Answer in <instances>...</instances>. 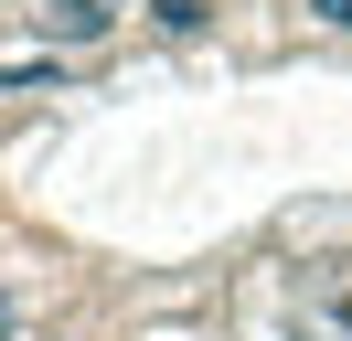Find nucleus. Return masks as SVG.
<instances>
[{"label": "nucleus", "mask_w": 352, "mask_h": 341, "mask_svg": "<svg viewBox=\"0 0 352 341\" xmlns=\"http://www.w3.org/2000/svg\"><path fill=\"white\" fill-rule=\"evenodd\" d=\"M118 21V0H43V32H65V43H96Z\"/></svg>", "instance_id": "nucleus-1"}, {"label": "nucleus", "mask_w": 352, "mask_h": 341, "mask_svg": "<svg viewBox=\"0 0 352 341\" xmlns=\"http://www.w3.org/2000/svg\"><path fill=\"white\" fill-rule=\"evenodd\" d=\"M150 11L171 21V32H192V21H203V0H150Z\"/></svg>", "instance_id": "nucleus-2"}, {"label": "nucleus", "mask_w": 352, "mask_h": 341, "mask_svg": "<svg viewBox=\"0 0 352 341\" xmlns=\"http://www.w3.org/2000/svg\"><path fill=\"white\" fill-rule=\"evenodd\" d=\"M11 331H22V309H11V288H0V341H11Z\"/></svg>", "instance_id": "nucleus-3"}, {"label": "nucleus", "mask_w": 352, "mask_h": 341, "mask_svg": "<svg viewBox=\"0 0 352 341\" xmlns=\"http://www.w3.org/2000/svg\"><path fill=\"white\" fill-rule=\"evenodd\" d=\"M309 11H320V21H352V0H309Z\"/></svg>", "instance_id": "nucleus-4"}]
</instances>
